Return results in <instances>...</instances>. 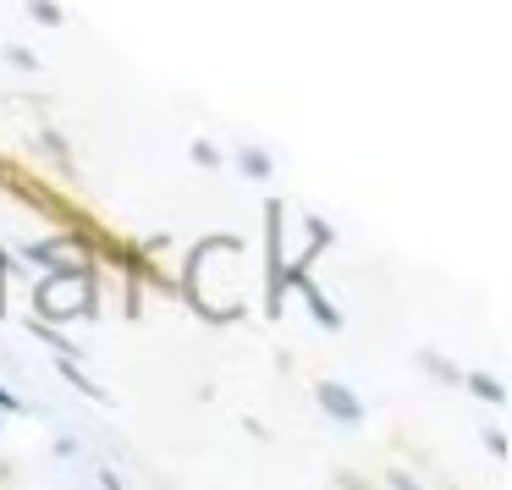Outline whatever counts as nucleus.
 Wrapping results in <instances>:
<instances>
[{"instance_id": "1", "label": "nucleus", "mask_w": 512, "mask_h": 490, "mask_svg": "<svg viewBox=\"0 0 512 490\" xmlns=\"http://www.w3.org/2000/svg\"><path fill=\"white\" fill-rule=\"evenodd\" d=\"M320 408H325V413H336L342 424H358V413H364V408L353 402V391H347V386H331V380L320 386Z\"/></svg>"}, {"instance_id": "5", "label": "nucleus", "mask_w": 512, "mask_h": 490, "mask_svg": "<svg viewBox=\"0 0 512 490\" xmlns=\"http://www.w3.org/2000/svg\"><path fill=\"white\" fill-rule=\"evenodd\" d=\"M0 408H17V397H6V391H0Z\"/></svg>"}, {"instance_id": "2", "label": "nucleus", "mask_w": 512, "mask_h": 490, "mask_svg": "<svg viewBox=\"0 0 512 490\" xmlns=\"http://www.w3.org/2000/svg\"><path fill=\"white\" fill-rule=\"evenodd\" d=\"M61 375H67V380H72V386H78V391H83V397H94V402H111V397H105V391H100V386H94V380H89V375H78V369H72V358H67V364H61Z\"/></svg>"}, {"instance_id": "4", "label": "nucleus", "mask_w": 512, "mask_h": 490, "mask_svg": "<svg viewBox=\"0 0 512 490\" xmlns=\"http://www.w3.org/2000/svg\"><path fill=\"white\" fill-rule=\"evenodd\" d=\"M468 386H474V391H479V397H485V402H501V386H496V380H490V375H474V380H468Z\"/></svg>"}, {"instance_id": "3", "label": "nucleus", "mask_w": 512, "mask_h": 490, "mask_svg": "<svg viewBox=\"0 0 512 490\" xmlns=\"http://www.w3.org/2000/svg\"><path fill=\"white\" fill-rule=\"evenodd\" d=\"M243 171L248 177H270V155L265 149H243Z\"/></svg>"}]
</instances>
